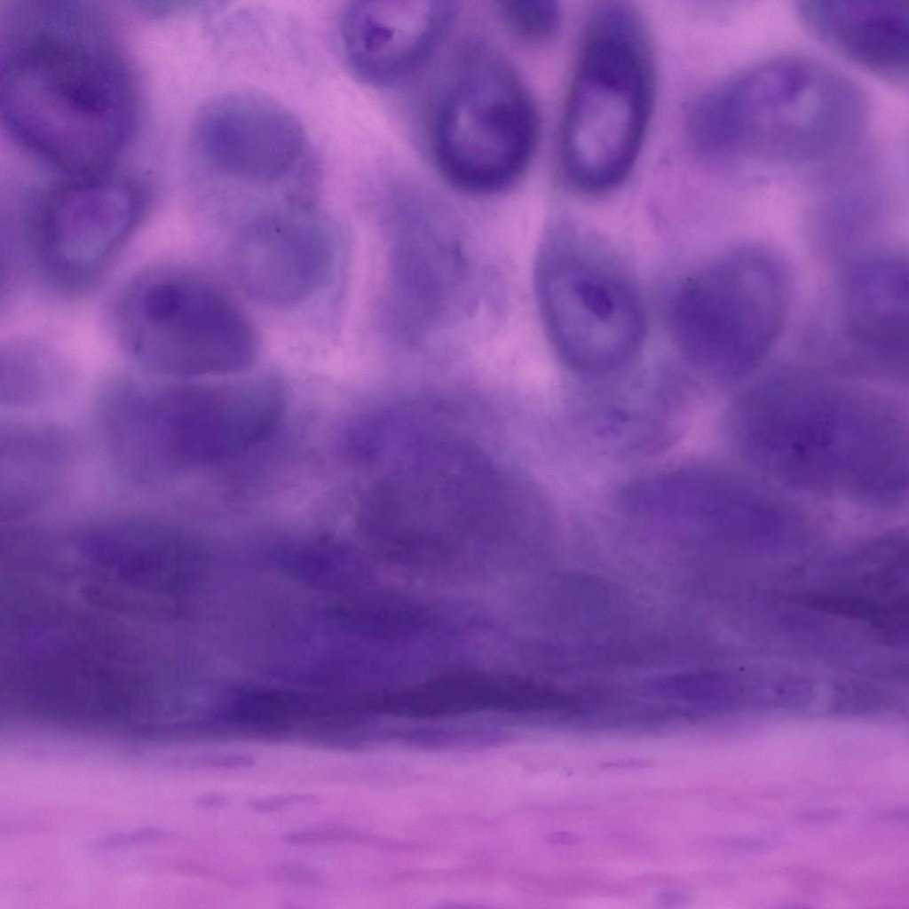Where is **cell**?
Listing matches in <instances>:
<instances>
[{"label": "cell", "mask_w": 909, "mask_h": 909, "mask_svg": "<svg viewBox=\"0 0 909 909\" xmlns=\"http://www.w3.org/2000/svg\"><path fill=\"white\" fill-rule=\"evenodd\" d=\"M6 31L0 108L9 136L73 179L110 174L135 134L138 97L104 24L70 2L21 0Z\"/></svg>", "instance_id": "obj_1"}, {"label": "cell", "mask_w": 909, "mask_h": 909, "mask_svg": "<svg viewBox=\"0 0 909 909\" xmlns=\"http://www.w3.org/2000/svg\"><path fill=\"white\" fill-rule=\"evenodd\" d=\"M732 434L747 462L786 486L874 505L905 497V428L872 394L805 375H778L742 398Z\"/></svg>", "instance_id": "obj_2"}, {"label": "cell", "mask_w": 909, "mask_h": 909, "mask_svg": "<svg viewBox=\"0 0 909 909\" xmlns=\"http://www.w3.org/2000/svg\"><path fill=\"white\" fill-rule=\"evenodd\" d=\"M867 105L850 79L802 57L751 67L715 85L692 105L687 137L715 166H796L849 151L862 135Z\"/></svg>", "instance_id": "obj_3"}, {"label": "cell", "mask_w": 909, "mask_h": 909, "mask_svg": "<svg viewBox=\"0 0 909 909\" xmlns=\"http://www.w3.org/2000/svg\"><path fill=\"white\" fill-rule=\"evenodd\" d=\"M655 67L640 14L623 2L596 6L567 98L561 155L578 189L606 192L639 154L653 104Z\"/></svg>", "instance_id": "obj_4"}, {"label": "cell", "mask_w": 909, "mask_h": 909, "mask_svg": "<svg viewBox=\"0 0 909 909\" xmlns=\"http://www.w3.org/2000/svg\"><path fill=\"white\" fill-rule=\"evenodd\" d=\"M623 502L638 524L723 565L777 564L811 526L793 505L728 473L691 467L632 484Z\"/></svg>", "instance_id": "obj_5"}, {"label": "cell", "mask_w": 909, "mask_h": 909, "mask_svg": "<svg viewBox=\"0 0 909 909\" xmlns=\"http://www.w3.org/2000/svg\"><path fill=\"white\" fill-rule=\"evenodd\" d=\"M786 269L767 249H737L678 289L670 323L695 366L724 380L751 373L785 325L790 298Z\"/></svg>", "instance_id": "obj_6"}, {"label": "cell", "mask_w": 909, "mask_h": 909, "mask_svg": "<svg viewBox=\"0 0 909 909\" xmlns=\"http://www.w3.org/2000/svg\"><path fill=\"white\" fill-rule=\"evenodd\" d=\"M539 129L534 101L518 73L495 52L477 50L439 100L431 125L433 154L456 186L497 192L527 169Z\"/></svg>", "instance_id": "obj_7"}, {"label": "cell", "mask_w": 909, "mask_h": 909, "mask_svg": "<svg viewBox=\"0 0 909 909\" xmlns=\"http://www.w3.org/2000/svg\"><path fill=\"white\" fill-rule=\"evenodd\" d=\"M118 337L154 372L178 376L242 370L257 352L244 313L209 283L173 271L136 281L121 298Z\"/></svg>", "instance_id": "obj_8"}, {"label": "cell", "mask_w": 909, "mask_h": 909, "mask_svg": "<svg viewBox=\"0 0 909 909\" xmlns=\"http://www.w3.org/2000/svg\"><path fill=\"white\" fill-rule=\"evenodd\" d=\"M593 252L567 235L551 236L538 259L536 289L558 355L577 371L600 374L633 357L645 320L630 280Z\"/></svg>", "instance_id": "obj_9"}, {"label": "cell", "mask_w": 909, "mask_h": 909, "mask_svg": "<svg viewBox=\"0 0 909 909\" xmlns=\"http://www.w3.org/2000/svg\"><path fill=\"white\" fill-rule=\"evenodd\" d=\"M281 415L268 387L152 386L138 434L144 456L162 478L176 479L241 454L271 434Z\"/></svg>", "instance_id": "obj_10"}, {"label": "cell", "mask_w": 909, "mask_h": 909, "mask_svg": "<svg viewBox=\"0 0 909 909\" xmlns=\"http://www.w3.org/2000/svg\"><path fill=\"white\" fill-rule=\"evenodd\" d=\"M196 155L232 179L268 184L296 170L307 149L296 116L259 92L233 91L207 103L193 131Z\"/></svg>", "instance_id": "obj_11"}, {"label": "cell", "mask_w": 909, "mask_h": 909, "mask_svg": "<svg viewBox=\"0 0 909 909\" xmlns=\"http://www.w3.org/2000/svg\"><path fill=\"white\" fill-rule=\"evenodd\" d=\"M139 189L111 174L73 179L44 202L39 225L41 251L65 280L98 273L130 237L141 216Z\"/></svg>", "instance_id": "obj_12"}, {"label": "cell", "mask_w": 909, "mask_h": 909, "mask_svg": "<svg viewBox=\"0 0 909 909\" xmlns=\"http://www.w3.org/2000/svg\"><path fill=\"white\" fill-rule=\"evenodd\" d=\"M456 14L455 3L447 0L352 2L339 26L345 60L368 84L399 83L433 54Z\"/></svg>", "instance_id": "obj_13"}, {"label": "cell", "mask_w": 909, "mask_h": 909, "mask_svg": "<svg viewBox=\"0 0 909 909\" xmlns=\"http://www.w3.org/2000/svg\"><path fill=\"white\" fill-rule=\"evenodd\" d=\"M233 257L237 277L251 296L287 306L304 300L322 281L331 265L332 245L312 217L282 212L249 224Z\"/></svg>", "instance_id": "obj_14"}, {"label": "cell", "mask_w": 909, "mask_h": 909, "mask_svg": "<svg viewBox=\"0 0 909 909\" xmlns=\"http://www.w3.org/2000/svg\"><path fill=\"white\" fill-rule=\"evenodd\" d=\"M797 12L810 33L838 55L891 83L907 84V1H802Z\"/></svg>", "instance_id": "obj_15"}, {"label": "cell", "mask_w": 909, "mask_h": 909, "mask_svg": "<svg viewBox=\"0 0 909 909\" xmlns=\"http://www.w3.org/2000/svg\"><path fill=\"white\" fill-rule=\"evenodd\" d=\"M845 336L859 355L901 374L908 354V274L900 259L878 257L850 275L842 300Z\"/></svg>", "instance_id": "obj_16"}, {"label": "cell", "mask_w": 909, "mask_h": 909, "mask_svg": "<svg viewBox=\"0 0 909 909\" xmlns=\"http://www.w3.org/2000/svg\"><path fill=\"white\" fill-rule=\"evenodd\" d=\"M497 12L507 32L526 45L549 42L560 26V7L551 0L502 1Z\"/></svg>", "instance_id": "obj_17"}, {"label": "cell", "mask_w": 909, "mask_h": 909, "mask_svg": "<svg viewBox=\"0 0 909 909\" xmlns=\"http://www.w3.org/2000/svg\"><path fill=\"white\" fill-rule=\"evenodd\" d=\"M319 801L320 798L314 794H292L257 798L249 801L248 804L250 809L257 812L271 813L296 803H314Z\"/></svg>", "instance_id": "obj_18"}, {"label": "cell", "mask_w": 909, "mask_h": 909, "mask_svg": "<svg viewBox=\"0 0 909 909\" xmlns=\"http://www.w3.org/2000/svg\"><path fill=\"white\" fill-rule=\"evenodd\" d=\"M273 875L278 881L294 884L318 885L322 881L315 871L295 865L279 866L273 871Z\"/></svg>", "instance_id": "obj_19"}, {"label": "cell", "mask_w": 909, "mask_h": 909, "mask_svg": "<svg viewBox=\"0 0 909 909\" xmlns=\"http://www.w3.org/2000/svg\"><path fill=\"white\" fill-rule=\"evenodd\" d=\"M202 763L218 769H238L250 767L254 764L255 759L248 754H218L211 755L201 759Z\"/></svg>", "instance_id": "obj_20"}, {"label": "cell", "mask_w": 909, "mask_h": 909, "mask_svg": "<svg viewBox=\"0 0 909 909\" xmlns=\"http://www.w3.org/2000/svg\"><path fill=\"white\" fill-rule=\"evenodd\" d=\"M199 803L205 808H223L228 803V800L222 794H208L203 796Z\"/></svg>", "instance_id": "obj_21"}]
</instances>
